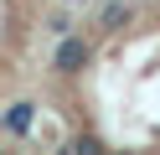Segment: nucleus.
I'll return each instance as SVG.
<instances>
[{
  "label": "nucleus",
  "instance_id": "obj_1",
  "mask_svg": "<svg viewBox=\"0 0 160 155\" xmlns=\"http://www.w3.org/2000/svg\"><path fill=\"white\" fill-rule=\"evenodd\" d=\"M11 31H16V0H0V57L11 47Z\"/></svg>",
  "mask_w": 160,
  "mask_h": 155
}]
</instances>
